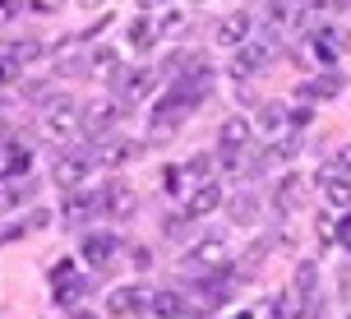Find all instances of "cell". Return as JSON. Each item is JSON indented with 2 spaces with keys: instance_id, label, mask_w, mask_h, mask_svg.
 Here are the masks:
<instances>
[{
  "instance_id": "cell-1",
  "label": "cell",
  "mask_w": 351,
  "mask_h": 319,
  "mask_svg": "<svg viewBox=\"0 0 351 319\" xmlns=\"http://www.w3.org/2000/svg\"><path fill=\"white\" fill-rule=\"evenodd\" d=\"M79 130H84V111H74V102L65 97V93H51V97L42 102V121H37V134L65 148V143H70Z\"/></svg>"
},
{
  "instance_id": "cell-2",
  "label": "cell",
  "mask_w": 351,
  "mask_h": 319,
  "mask_svg": "<svg viewBox=\"0 0 351 319\" xmlns=\"http://www.w3.org/2000/svg\"><path fill=\"white\" fill-rule=\"evenodd\" d=\"M282 56V42L278 33H268V37H250L245 47H236V60H231V74L236 79H250V74H263L273 60Z\"/></svg>"
},
{
  "instance_id": "cell-3",
  "label": "cell",
  "mask_w": 351,
  "mask_h": 319,
  "mask_svg": "<svg viewBox=\"0 0 351 319\" xmlns=\"http://www.w3.org/2000/svg\"><path fill=\"white\" fill-rule=\"evenodd\" d=\"M180 268L190 273V278H208V273H227L231 268V246L222 236H208V241H199V246L180 259Z\"/></svg>"
},
{
  "instance_id": "cell-4",
  "label": "cell",
  "mask_w": 351,
  "mask_h": 319,
  "mask_svg": "<svg viewBox=\"0 0 351 319\" xmlns=\"http://www.w3.org/2000/svg\"><path fill=\"white\" fill-rule=\"evenodd\" d=\"M93 167H97V148H60V158L51 167V180L60 190H79Z\"/></svg>"
},
{
  "instance_id": "cell-5",
  "label": "cell",
  "mask_w": 351,
  "mask_h": 319,
  "mask_svg": "<svg viewBox=\"0 0 351 319\" xmlns=\"http://www.w3.org/2000/svg\"><path fill=\"white\" fill-rule=\"evenodd\" d=\"M153 88H158V70H148V65H125V70L111 79L116 102H143Z\"/></svg>"
},
{
  "instance_id": "cell-6",
  "label": "cell",
  "mask_w": 351,
  "mask_h": 319,
  "mask_svg": "<svg viewBox=\"0 0 351 319\" xmlns=\"http://www.w3.org/2000/svg\"><path fill=\"white\" fill-rule=\"evenodd\" d=\"M65 227H88L93 217H102V190H93V185H79V190H65Z\"/></svg>"
},
{
  "instance_id": "cell-7",
  "label": "cell",
  "mask_w": 351,
  "mask_h": 319,
  "mask_svg": "<svg viewBox=\"0 0 351 319\" xmlns=\"http://www.w3.org/2000/svg\"><path fill=\"white\" fill-rule=\"evenodd\" d=\"M310 51H315V60L319 65H337L342 56H347V28H337V23H319V28H310Z\"/></svg>"
},
{
  "instance_id": "cell-8",
  "label": "cell",
  "mask_w": 351,
  "mask_h": 319,
  "mask_svg": "<svg viewBox=\"0 0 351 319\" xmlns=\"http://www.w3.org/2000/svg\"><path fill=\"white\" fill-rule=\"evenodd\" d=\"M139 213V190L125 185V180H106L102 185V217L106 222H125Z\"/></svg>"
},
{
  "instance_id": "cell-9",
  "label": "cell",
  "mask_w": 351,
  "mask_h": 319,
  "mask_svg": "<svg viewBox=\"0 0 351 319\" xmlns=\"http://www.w3.org/2000/svg\"><path fill=\"white\" fill-rule=\"evenodd\" d=\"M153 310V292L148 287H116L111 296H106V315L111 319H134V315H148Z\"/></svg>"
},
{
  "instance_id": "cell-10",
  "label": "cell",
  "mask_w": 351,
  "mask_h": 319,
  "mask_svg": "<svg viewBox=\"0 0 351 319\" xmlns=\"http://www.w3.org/2000/svg\"><path fill=\"white\" fill-rule=\"evenodd\" d=\"M47 51L37 37H5V84H19V74Z\"/></svg>"
},
{
  "instance_id": "cell-11",
  "label": "cell",
  "mask_w": 351,
  "mask_h": 319,
  "mask_svg": "<svg viewBox=\"0 0 351 319\" xmlns=\"http://www.w3.org/2000/svg\"><path fill=\"white\" fill-rule=\"evenodd\" d=\"M180 209L190 213V217H213V213L222 209V185H217V176L194 180L190 190H185V199H180Z\"/></svg>"
},
{
  "instance_id": "cell-12",
  "label": "cell",
  "mask_w": 351,
  "mask_h": 319,
  "mask_svg": "<svg viewBox=\"0 0 351 319\" xmlns=\"http://www.w3.org/2000/svg\"><path fill=\"white\" fill-rule=\"evenodd\" d=\"M190 111H194V102H190V97H180V93L171 88V93L158 102V111H153V134H158V139H167V134H171V130L185 121Z\"/></svg>"
},
{
  "instance_id": "cell-13",
  "label": "cell",
  "mask_w": 351,
  "mask_h": 319,
  "mask_svg": "<svg viewBox=\"0 0 351 319\" xmlns=\"http://www.w3.org/2000/svg\"><path fill=\"white\" fill-rule=\"evenodd\" d=\"M51 292H56V305H65V310H74V305L84 301V278L74 273V259L51 268Z\"/></svg>"
},
{
  "instance_id": "cell-14",
  "label": "cell",
  "mask_w": 351,
  "mask_h": 319,
  "mask_svg": "<svg viewBox=\"0 0 351 319\" xmlns=\"http://www.w3.org/2000/svg\"><path fill=\"white\" fill-rule=\"evenodd\" d=\"M171 88L180 93V97H190L194 106H199V102H208V93H213V65H204V60H194V65H190L185 74H180V79H176Z\"/></svg>"
},
{
  "instance_id": "cell-15",
  "label": "cell",
  "mask_w": 351,
  "mask_h": 319,
  "mask_svg": "<svg viewBox=\"0 0 351 319\" xmlns=\"http://www.w3.org/2000/svg\"><path fill=\"white\" fill-rule=\"evenodd\" d=\"M250 33H254V19H250V10H236V14L217 19V28H213V37H217L222 47H245Z\"/></svg>"
},
{
  "instance_id": "cell-16",
  "label": "cell",
  "mask_w": 351,
  "mask_h": 319,
  "mask_svg": "<svg viewBox=\"0 0 351 319\" xmlns=\"http://www.w3.org/2000/svg\"><path fill=\"white\" fill-rule=\"evenodd\" d=\"M319 190H324V204L347 213L351 209V172L333 167V172H319Z\"/></svg>"
},
{
  "instance_id": "cell-17",
  "label": "cell",
  "mask_w": 351,
  "mask_h": 319,
  "mask_svg": "<svg viewBox=\"0 0 351 319\" xmlns=\"http://www.w3.org/2000/svg\"><path fill=\"white\" fill-rule=\"evenodd\" d=\"M116 121H121V111H116V102H88L84 106V134H93V139H102V134H111L116 130Z\"/></svg>"
},
{
  "instance_id": "cell-18",
  "label": "cell",
  "mask_w": 351,
  "mask_h": 319,
  "mask_svg": "<svg viewBox=\"0 0 351 319\" xmlns=\"http://www.w3.org/2000/svg\"><path fill=\"white\" fill-rule=\"evenodd\" d=\"M28 172H33V143L19 134H5V180L28 176Z\"/></svg>"
},
{
  "instance_id": "cell-19",
  "label": "cell",
  "mask_w": 351,
  "mask_h": 319,
  "mask_svg": "<svg viewBox=\"0 0 351 319\" xmlns=\"http://www.w3.org/2000/svg\"><path fill=\"white\" fill-rule=\"evenodd\" d=\"M116 250H121V241H116L111 231H88V236H84V259L93 268H106Z\"/></svg>"
},
{
  "instance_id": "cell-20",
  "label": "cell",
  "mask_w": 351,
  "mask_h": 319,
  "mask_svg": "<svg viewBox=\"0 0 351 319\" xmlns=\"http://www.w3.org/2000/svg\"><path fill=\"white\" fill-rule=\"evenodd\" d=\"M143 148L134 139H106L97 143V167H125V162H134Z\"/></svg>"
},
{
  "instance_id": "cell-21",
  "label": "cell",
  "mask_w": 351,
  "mask_h": 319,
  "mask_svg": "<svg viewBox=\"0 0 351 319\" xmlns=\"http://www.w3.org/2000/svg\"><path fill=\"white\" fill-rule=\"evenodd\" d=\"M153 315L158 319H190L194 305L185 292H153Z\"/></svg>"
},
{
  "instance_id": "cell-22",
  "label": "cell",
  "mask_w": 351,
  "mask_h": 319,
  "mask_svg": "<svg viewBox=\"0 0 351 319\" xmlns=\"http://www.w3.org/2000/svg\"><path fill=\"white\" fill-rule=\"evenodd\" d=\"M342 88H347V79L337 74V65H324V70H319L300 93H305V97H324V102H328V97H337Z\"/></svg>"
},
{
  "instance_id": "cell-23",
  "label": "cell",
  "mask_w": 351,
  "mask_h": 319,
  "mask_svg": "<svg viewBox=\"0 0 351 319\" xmlns=\"http://www.w3.org/2000/svg\"><path fill=\"white\" fill-rule=\"evenodd\" d=\"M250 139H254V125H250L245 116H227L222 130H217V143H222V148H250Z\"/></svg>"
},
{
  "instance_id": "cell-24",
  "label": "cell",
  "mask_w": 351,
  "mask_h": 319,
  "mask_svg": "<svg viewBox=\"0 0 351 319\" xmlns=\"http://www.w3.org/2000/svg\"><path fill=\"white\" fill-rule=\"evenodd\" d=\"M84 70L93 74V79H106V84H111V79H116V74H121L125 65H121V56L111 51V47H97V51H93V56L84 60Z\"/></svg>"
},
{
  "instance_id": "cell-25",
  "label": "cell",
  "mask_w": 351,
  "mask_h": 319,
  "mask_svg": "<svg viewBox=\"0 0 351 319\" xmlns=\"http://www.w3.org/2000/svg\"><path fill=\"white\" fill-rule=\"evenodd\" d=\"M268 319H305V296H300L296 287L278 292V296H273V305H268Z\"/></svg>"
},
{
  "instance_id": "cell-26",
  "label": "cell",
  "mask_w": 351,
  "mask_h": 319,
  "mask_svg": "<svg viewBox=\"0 0 351 319\" xmlns=\"http://www.w3.org/2000/svg\"><path fill=\"white\" fill-rule=\"evenodd\" d=\"M33 195H37L33 176H14V180H5V209H10V213L23 209V204H33Z\"/></svg>"
},
{
  "instance_id": "cell-27",
  "label": "cell",
  "mask_w": 351,
  "mask_h": 319,
  "mask_svg": "<svg viewBox=\"0 0 351 319\" xmlns=\"http://www.w3.org/2000/svg\"><path fill=\"white\" fill-rule=\"evenodd\" d=\"M300 185H305L300 176H282L278 190H273V209H278V213H291L300 204Z\"/></svg>"
},
{
  "instance_id": "cell-28",
  "label": "cell",
  "mask_w": 351,
  "mask_h": 319,
  "mask_svg": "<svg viewBox=\"0 0 351 319\" xmlns=\"http://www.w3.org/2000/svg\"><path fill=\"white\" fill-rule=\"evenodd\" d=\"M125 33H130V47H134V51H153V42H158V28H153L143 14L130 19V28H125Z\"/></svg>"
},
{
  "instance_id": "cell-29",
  "label": "cell",
  "mask_w": 351,
  "mask_h": 319,
  "mask_svg": "<svg viewBox=\"0 0 351 319\" xmlns=\"http://www.w3.org/2000/svg\"><path fill=\"white\" fill-rule=\"evenodd\" d=\"M315 283H319V268H315V259H300V264H296V283H291V287H296L300 296L310 301V296H315Z\"/></svg>"
},
{
  "instance_id": "cell-30",
  "label": "cell",
  "mask_w": 351,
  "mask_h": 319,
  "mask_svg": "<svg viewBox=\"0 0 351 319\" xmlns=\"http://www.w3.org/2000/svg\"><path fill=\"white\" fill-rule=\"evenodd\" d=\"M194 60H199V56H190V51H171V56H167V60H162V70H158V74H167V79H171V84H176V79H180V74L190 70Z\"/></svg>"
},
{
  "instance_id": "cell-31",
  "label": "cell",
  "mask_w": 351,
  "mask_h": 319,
  "mask_svg": "<svg viewBox=\"0 0 351 319\" xmlns=\"http://www.w3.org/2000/svg\"><path fill=\"white\" fill-rule=\"evenodd\" d=\"M185 172H190L194 180H213L217 176V158H213V153H194V158L185 162Z\"/></svg>"
},
{
  "instance_id": "cell-32",
  "label": "cell",
  "mask_w": 351,
  "mask_h": 319,
  "mask_svg": "<svg viewBox=\"0 0 351 319\" xmlns=\"http://www.w3.org/2000/svg\"><path fill=\"white\" fill-rule=\"evenodd\" d=\"M190 213L180 209V213H171V217H167V222H162V236H171V241H185V236H190Z\"/></svg>"
},
{
  "instance_id": "cell-33",
  "label": "cell",
  "mask_w": 351,
  "mask_h": 319,
  "mask_svg": "<svg viewBox=\"0 0 351 319\" xmlns=\"http://www.w3.org/2000/svg\"><path fill=\"white\" fill-rule=\"evenodd\" d=\"M254 213H259V199L250 195V190L231 199V217H236V222H254Z\"/></svg>"
},
{
  "instance_id": "cell-34",
  "label": "cell",
  "mask_w": 351,
  "mask_h": 319,
  "mask_svg": "<svg viewBox=\"0 0 351 319\" xmlns=\"http://www.w3.org/2000/svg\"><path fill=\"white\" fill-rule=\"evenodd\" d=\"M287 121H291V116H287V106H282V102L259 106V125H263V130H282Z\"/></svg>"
},
{
  "instance_id": "cell-35",
  "label": "cell",
  "mask_w": 351,
  "mask_h": 319,
  "mask_svg": "<svg viewBox=\"0 0 351 319\" xmlns=\"http://www.w3.org/2000/svg\"><path fill=\"white\" fill-rule=\"evenodd\" d=\"M296 153H300V139H291V134H287V139H278L273 148H268V162H291Z\"/></svg>"
},
{
  "instance_id": "cell-36",
  "label": "cell",
  "mask_w": 351,
  "mask_h": 319,
  "mask_svg": "<svg viewBox=\"0 0 351 319\" xmlns=\"http://www.w3.org/2000/svg\"><path fill=\"white\" fill-rule=\"evenodd\" d=\"M337 246H342V250H351V209L342 213V222H337Z\"/></svg>"
},
{
  "instance_id": "cell-37",
  "label": "cell",
  "mask_w": 351,
  "mask_h": 319,
  "mask_svg": "<svg viewBox=\"0 0 351 319\" xmlns=\"http://www.w3.org/2000/svg\"><path fill=\"white\" fill-rule=\"evenodd\" d=\"M134 268H139V273H148V268H153V255H148V246H134Z\"/></svg>"
},
{
  "instance_id": "cell-38",
  "label": "cell",
  "mask_w": 351,
  "mask_h": 319,
  "mask_svg": "<svg viewBox=\"0 0 351 319\" xmlns=\"http://www.w3.org/2000/svg\"><path fill=\"white\" fill-rule=\"evenodd\" d=\"M180 28H185V19H180V14H167V19H162V33H180Z\"/></svg>"
},
{
  "instance_id": "cell-39",
  "label": "cell",
  "mask_w": 351,
  "mask_h": 319,
  "mask_svg": "<svg viewBox=\"0 0 351 319\" xmlns=\"http://www.w3.org/2000/svg\"><path fill=\"white\" fill-rule=\"evenodd\" d=\"M28 227H47V209H33V213H28Z\"/></svg>"
},
{
  "instance_id": "cell-40",
  "label": "cell",
  "mask_w": 351,
  "mask_h": 319,
  "mask_svg": "<svg viewBox=\"0 0 351 319\" xmlns=\"http://www.w3.org/2000/svg\"><path fill=\"white\" fill-rule=\"evenodd\" d=\"M337 167H342V172H351V143H347V148H337Z\"/></svg>"
},
{
  "instance_id": "cell-41",
  "label": "cell",
  "mask_w": 351,
  "mask_h": 319,
  "mask_svg": "<svg viewBox=\"0 0 351 319\" xmlns=\"http://www.w3.org/2000/svg\"><path fill=\"white\" fill-rule=\"evenodd\" d=\"M158 5H167V0H139V10H158Z\"/></svg>"
},
{
  "instance_id": "cell-42",
  "label": "cell",
  "mask_w": 351,
  "mask_h": 319,
  "mask_svg": "<svg viewBox=\"0 0 351 319\" xmlns=\"http://www.w3.org/2000/svg\"><path fill=\"white\" fill-rule=\"evenodd\" d=\"M79 5H88V10H97V5H106V0H79Z\"/></svg>"
},
{
  "instance_id": "cell-43",
  "label": "cell",
  "mask_w": 351,
  "mask_h": 319,
  "mask_svg": "<svg viewBox=\"0 0 351 319\" xmlns=\"http://www.w3.org/2000/svg\"><path fill=\"white\" fill-rule=\"evenodd\" d=\"M231 319H254V315H250V310H241V315H231Z\"/></svg>"
}]
</instances>
